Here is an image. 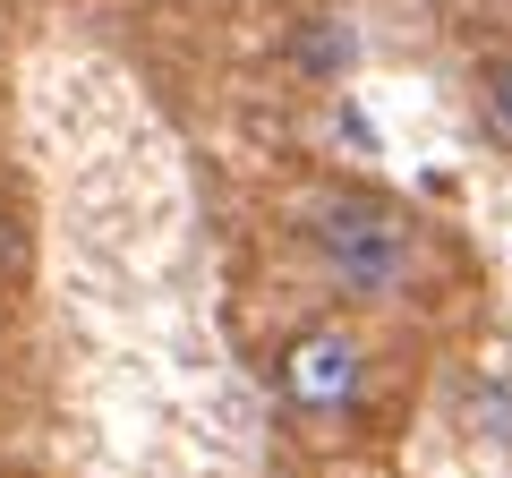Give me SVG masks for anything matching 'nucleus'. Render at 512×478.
Returning a JSON list of instances; mask_svg holds the SVG:
<instances>
[{
    "instance_id": "nucleus-1",
    "label": "nucleus",
    "mask_w": 512,
    "mask_h": 478,
    "mask_svg": "<svg viewBox=\"0 0 512 478\" xmlns=\"http://www.w3.org/2000/svg\"><path fill=\"white\" fill-rule=\"evenodd\" d=\"M308 239H316L325 274L342 282L350 299H393L410 282V265H419V239H410V222L384 197H325V205H308Z\"/></svg>"
},
{
    "instance_id": "nucleus-3",
    "label": "nucleus",
    "mask_w": 512,
    "mask_h": 478,
    "mask_svg": "<svg viewBox=\"0 0 512 478\" xmlns=\"http://www.w3.org/2000/svg\"><path fill=\"white\" fill-rule=\"evenodd\" d=\"M478 103H487V129H495V146L512 154V60H495V69H487V86H478Z\"/></svg>"
},
{
    "instance_id": "nucleus-2",
    "label": "nucleus",
    "mask_w": 512,
    "mask_h": 478,
    "mask_svg": "<svg viewBox=\"0 0 512 478\" xmlns=\"http://www.w3.org/2000/svg\"><path fill=\"white\" fill-rule=\"evenodd\" d=\"M282 385H291L299 410H350L359 402V342H350L342 325L299 333L291 359H282Z\"/></svg>"
}]
</instances>
